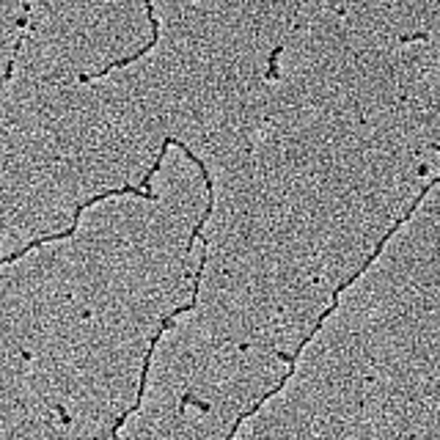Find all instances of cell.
I'll list each match as a JSON object with an SVG mask.
<instances>
[{
	"instance_id": "obj_1",
	"label": "cell",
	"mask_w": 440,
	"mask_h": 440,
	"mask_svg": "<svg viewBox=\"0 0 440 440\" xmlns=\"http://www.w3.org/2000/svg\"><path fill=\"white\" fill-rule=\"evenodd\" d=\"M435 182H438V179H435V176H430V182L424 185V190L418 193V198H416V201H413V204H410V207L405 210V215H402V218L396 220V223H394V226H391V228H388V231H385V234H382V237H380V239L374 242V248L369 251L366 259H364V262L358 264V270H353V276H347V278H344V281H341V284H339V287L333 289V294H330V308H325V311L319 314V319H316V322H314V328H311V330H308V333L303 336V341L297 344V350H294V353H278V358H281V361H287V369H289V371H287V374H284V377H281V380H278V382H276V385H273V388H270V391H267L264 396H259V399H256V402H253V405H251V407H248V410H245V413H242V416H239V418L234 421V427L228 430V438H231V435H237V430L242 427V421H245V418H251V416H253L256 410H262V405H264V402H267L270 396H276V394H278V391H281V388L287 385V380H289V377L294 374V366H297V361H300V355H303V350H305V347H308V344L314 341V336H316V333L322 330L325 319H328V316L333 314V308L339 305V297H341V294L347 292V289H350V287H353V284H355V281H358L361 276H364V273H366L369 267H371V264H374V262L380 259V253H382V251H385V245H388V242L394 239V234H396V231L402 228V223H405V220L413 218V212L418 210L421 198H427V196H430V193L435 190Z\"/></svg>"
}]
</instances>
